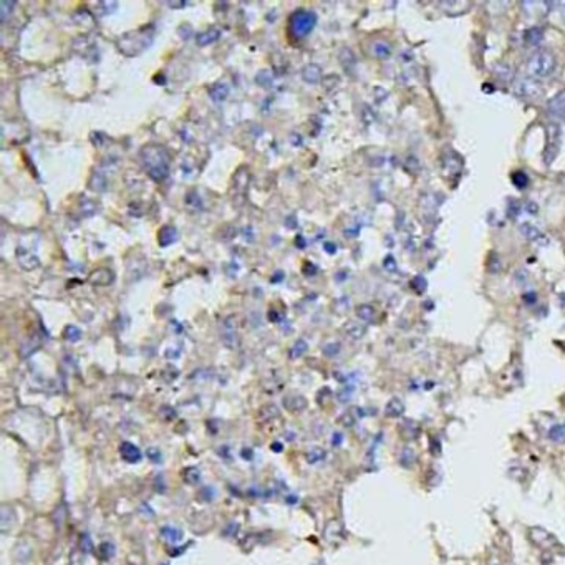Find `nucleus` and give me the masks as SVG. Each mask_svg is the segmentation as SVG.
<instances>
[{
  "instance_id": "36",
  "label": "nucleus",
  "mask_w": 565,
  "mask_h": 565,
  "mask_svg": "<svg viewBox=\"0 0 565 565\" xmlns=\"http://www.w3.org/2000/svg\"><path fill=\"white\" fill-rule=\"evenodd\" d=\"M353 413H355V408L350 410V411H346L345 415L340 418V423H341V425H345V426H353V425H355V421H356V415H353Z\"/></svg>"
},
{
  "instance_id": "21",
  "label": "nucleus",
  "mask_w": 565,
  "mask_h": 565,
  "mask_svg": "<svg viewBox=\"0 0 565 565\" xmlns=\"http://www.w3.org/2000/svg\"><path fill=\"white\" fill-rule=\"evenodd\" d=\"M548 111L555 113V115H563L565 113V91L558 93L548 105Z\"/></svg>"
},
{
  "instance_id": "29",
  "label": "nucleus",
  "mask_w": 565,
  "mask_h": 565,
  "mask_svg": "<svg viewBox=\"0 0 565 565\" xmlns=\"http://www.w3.org/2000/svg\"><path fill=\"white\" fill-rule=\"evenodd\" d=\"M548 438H550L553 443L565 441V426H560V425L552 426L550 429H548Z\"/></svg>"
},
{
  "instance_id": "2",
  "label": "nucleus",
  "mask_w": 565,
  "mask_h": 565,
  "mask_svg": "<svg viewBox=\"0 0 565 565\" xmlns=\"http://www.w3.org/2000/svg\"><path fill=\"white\" fill-rule=\"evenodd\" d=\"M527 70L534 78H547L555 70V57L550 52L539 50L529 58Z\"/></svg>"
},
{
  "instance_id": "44",
  "label": "nucleus",
  "mask_w": 565,
  "mask_h": 565,
  "mask_svg": "<svg viewBox=\"0 0 565 565\" xmlns=\"http://www.w3.org/2000/svg\"><path fill=\"white\" fill-rule=\"evenodd\" d=\"M524 300L525 303H534L537 300V295L534 292H529V293H524Z\"/></svg>"
},
{
  "instance_id": "45",
  "label": "nucleus",
  "mask_w": 565,
  "mask_h": 565,
  "mask_svg": "<svg viewBox=\"0 0 565 565\" xmlns=\"http://www.w3.org/2000/svg\"><path fill=\"white\" fill-rule=\"evenodd\" d=\"M83 542H81V545H83V550H90V547H91V544H90V539H88V535H83V539H81Z\"/></svg>"
},
{
  "instance_id": "35",
  "label": "nucleus",
  "mask_w": 565,
  "mask_h": 565,
  "mask_svg": "<svg viewBox=\"0 0 565 565\" xmlns=\"http://www.w3.org/2000/svg\"><path fill=\"white\" fill-rule=\"evenodd\" d=\"M487 270L491 274H497L499 270H501V260H499V255L496 254H491L489 255V260H487Z\"/></svg>"
},
{
  "instance_id": "14",
  "label": "nucleus",
  "mask_w": 565,
  "mask_h": 565,
  "mask_svg": "<svg viewBox=\"0 0 565 565\" xmlns=\"http://www.w3.org/2000/svg\"><path fill=\"white\" fill-rule=\"evenodd\" d=\"M284 406L292 413H302L307 408V400L303 396H290L284 400Z\"/></svg>"
},
{
  "instance_id": "7",
  "label": "nucleus",
  "mask_w": 565,
  "mask_h": 565,
  "mask_svg": "<svg viewBox=\"0 0 565 565\" xmlns=\"http://www.w3.org/2000/svg\"><path fill=\"white\" fill-rule=\"evenodd\" d=\"M529 539L532 540V544L534 545H539V547H550L555 544V537H553L550 532H547L545 529H542V527H532L529 530Z\"/></svg>"
},
{
  "instance_id": "39",
  "label": "nucleus",
  "mask_w": 565,
  "mask_h": 565,
  "mask_svg": "<svg viewBox=\"0 0 565 565\" xmlns=\"http://www.w3.org/2000/svg\"><path fill=\"white\" fill-rule=\"evenodd\" d=\"M146 456H148L153 463H159L161 461V453H159V449H156V448H149L146 451Z\"/></svg>"
},
{
  "instance_id": "19",
  "label": "nucleus",
  "mask_w": 565,
  "mask_h": 565,
  "mask_svg": "<svg viewBox=\"0 0 565 565\" xmlns=\"http://www.w3.org/2000/svg\"><path fill=\"white\" fill-rule=\"evenodd\" d=\"M519 232L527 241H539V239H542V232L532 224H522L519 227Z\"/></svg>"
},
{
  "instance_id": "5",
  "label": "nucleus",
  "mask_w": 565,
  "mask_h": 565,
  "mask_svg": "<svg viewBox=\"0 0 565 565\" xmlns=\"http://www.w3.org/2000/svg\"><path fill=\"white\" fill-rule=\"evenodd\" d=\"M558 149H560V126L557 123H550L547 126V144L544 151V162L547 166H550L557 157Z\"/></svg>"
},
{
  "instance_id": "11",
  "label": "nucleus",
  "mask_w": 565,
  "mask_h": 565,
  "mask_svg": "<svg viewBox=\"0 0 565 565\" xmlns=\"http://www.w3.org/2000/svg\"><path fill=\"white\" fill-rule=\"evenodd\" d=\"M385 415L388 418H400L405 415V403L400 398H391L385 406Z\"/></svg>"
},
{
  "instance_id": "24",
  "label": "nucleus",
  "mask_w": 565,
  "mask_h": 565,
  "mask_svg": "<svg viewBox=\"0 0 565 565\" xmlns=\"http://www.w3.org/2000/svg\"><path fill=\"white\" fill-rule=\"evenodd\" d=\"M275 418H279V410H277L275 406H272V405L265 406V408H262V410H260V413H259V420L262 421V423H265V425H267V423H270L272 420H275Z\"/></svg>"
},
{
  "instance_id": "33",
  "label": "nucleus",
  "mask_w": 565,
  "mask_h": 565,
  "mask_svg": "<svg viewBox=\"0 0 565 565\" xmlns=\"http://www.w3.org/2000/svg\"><path fill=\"white\" fill-rule=\"evenodd\" d=\"M411 287L416 293H425L428 289V282L423 275H416L415 279L411 280Z\"/></svg>"
},
{
  "instance_id": "28",
  "label": "nucleus",
  "mask_w": 565,
  "mask_h": 565,
  "mask_svg": "<svg viewBox=\"0 0 565 565\" xmlns=\"http://www.w3.org/2000/svg\"><path fill=\"white\" fill-rule=\"evenodd\" d=\"M371 50H373V53L378 58H387V57H390V53H391V47L388 45L387 42H374Z\"/></svg>"
},
{
  "instance_id": "22",
  "label": "nucleus",
  "mask_w": 565,
  "mask_h": 565,
  "mask_svg": "<svg viewBox=\"0 0 565 565\" xmlns=\"http://www.w3.org/2000/svg\"><path fill=\"white\" fill-rule=\"evenodd\" d=\"M320 67L318 65H307L305 68H303V80L308 81V83H317L320 80Z\"/></svg>"
},
{
  "instance_id": "46",
  "label": "nucleus",
  "mask_w": 565,
  "mask_h": 565,
  "mask_svg": "<svg viewBox=\"0 0 565 565\" xmlns=\"http://www.w3.org/2000/svg\"><path fill=\"white\" fill-rule=\"evenodd\" d=\"M527 211L534 214V213H537V211H539V206H537L535 203H529V204H527Z\"/></svg>"
},
{
  "instance_id": "51",
  "label": "nucleus",
  "mask_w": 565,
  "mask_h": 565,
  "mask_svg": "<svg viewBox=\"0 0 565 565\" xmlns=\"http://www.w3.org/2000/svg\"><path fill=\"white\" fill-rule=\"evenodd\" d=\"M563 14H565V4H563Z\"/></svg>"
},
{
  "instance_id": "26",
  "label": "nucleus",
  "mask_w": 565,
  "mask_h": 565,
  "mask_svg": "<svg viewBox=\"0 0 565 565\" xmlns=\"http://www.w3.org/2000/svg\"><path fill=\"white\" fill-rule=\"evenodd\" d=\"M182 477L187 484H198L201 481V471L198 468H186L182 471Z\"/></svg>"
},
{
  "instance_id": "15",
  "label": "nucleus",
  "mask_w": 565,
  "mask_h": 565,
  "mask_svg": "<svg viewBox=\"0 0 565 565\" xmlns=\"http://www.w3.org/2000/svg\"><path fill=\"white\" fill-rule=\"evenodd\" d=\"M176 239H177V232L174 227H171V226H164L159 231V236H157V241H159L161 247H167L169 244L174 242Z\"/></svg>"
},
{
  "instance_id": "9",
  "label": "nucleus",
  "mask_w": 565,
  "mask_h": 565,
  "mask_svg": "<svg viewBox=\"0 0 565 565\" xmlns=\"http://www.w3.org/2000/svg\"><path fill=\"white\" fill-rule=\"evenodd\" d=\"M113 280H115V274H113L110 269H98L90 275L91 284L100 285V287L110 285V284H113Z\"/></svg>"
},
{
  "instance_id": "32",
  "label": "nucleus",
  "mask_w": 565,
  "mask_h": 565,
  "mask_svg": "<svg viewBox=\"0 0 565 565\" xmlns=\"http://www.w3.org/2000/svg\"><path fill=\"white\" fill-rule=\"evenodd\" d=\"M512 182H514L515 187L524 189L527 184H529V177H527V174L524 171H515V172H512Z\"/></svg>"
},
{
  "instance_id": "6",
  "label": "nucleus",
  "mask_w": 565,
  "mask_h": 565,
  "mask_svg": "<svg viewBox=\"0 0 565 565\" xmlns=\"http://www.w3.org/2000/svg\"><path fill=\"white\" fill-rule=\"evenodd\" d=\"M514 93L517 96H522V98L534 96L537 93H540V83L535 80H532V78H520L519 81H515Z\"/></svg>"
},
{
  "instance_id": "43",
  "label": "nucleus",
  "mask_w": 565,
  "mask_h": 565,
  "mask_svg": "<svg viewBox=\"0 0 565 565\" xmlns=\"http://www.w3.org/2000/svg\"><path fill=\"white\" fill-rule=\"evenodd\" d=\"M330 396H331V391H330L328 388H322V390L318 391V395H317V401H318V403H322V405H323L325 401H327V400L330 398Z\"/></svg>"
},
{
  "instance_id": "41",
  "label": "nucleus",
  "mask_w": 565,
  "mask_h": 565,
  "mask_svg": "<svg viewBox=\"0 0 565 565\" xmlns=\"http://www.w3.org/2000/svg\"><path fill=\"white\" fill-rule=\"evenodd\" d=\"M351 393H353V388H351V387H346L345 390H341L340 393H338V400H340V403H346V401L350 400Z\"/></svg>"
},
{
  "instance_id": "1",
  "label": "nucleus",
  "mask_w": 565,
  "mask_h": 565,
  "mask_svg": "<svg viewBox=\"0 0 565 565\" xmlns=\"http://www.w3.org/2000/svg\"><path fill=\"white\" fill-rule=\"evenodd\" d=\"M141 161L148 176L154 181H162L169 172V156L159 144H148L141 149Z\"/></svg>"
},
{
  "instance_id": "48",
  "label": "nucleus",
  "mask_w": 565,
  "mask_h": 565,
  "mask_svg": "<svg viewBox=\"0 0 565 565\" xmlns=\"http://www.w3.org/2000/svg\"><path fill=\"white\" fill-rule=\"evenodd\" d=\"M167 5H169V7H184L186 2H169Z\"/></svg>"
},
{
  "instance_id": "17",
  "label": "nucleus",
  "mask_w": 565,
  "mask_h": 565,
  "mask_svg": "<svg viewBox=\"0 0 565 565\" xmlns=\"http://www.w3.org/2000/svg\"><path fill=\"white\" fill-rule=\"evenodd\" d=\"M345 333L353 340H360L366 333V327L358 322H348L345 325Z\"/></svg>"
},
{
  "instance_id": "20",
  "label": "nucleus",
  "mask_w": 565,
  "mask_h": 565,
  "mask_svg": "<svg viewBox=\"0 0 565 565\" xmlns=\"http://www.w3.org/2000/svg\"><path fill=\"white\" fill-rule=\"evenodd\" d=\"M356 315H358V318L363 320V322H373L374 317H376V312H374V308L371 305L363 303V305L356 307Z\"/></svg>"
},
{
  "instance_id": "13",
  "label": "nucleus",
  "mask_w": 565,
  "mask_h": 565,
  "mask_svg": "<svg viewBox=\"0 0 565 565\" xmlns=\"http://www.w3.org/2000/svg\"><path fill=\"white\" fill-rule=\"evenodd\" d=\"M17 259H19V264L24 269H27V270H34V269H37L40 265V260L37 259L34 254H29V252L24 254V251H22V249H19Z\"/></svg>"
},
{
  "instance_id": "23",
  "label": "nucleus",
  "mask_w": 565,
  "mask_h": 565,
  "mask_svg": "<svg viewBox=\"0 0 565 565\" xmlns=\"http://www.w3.org/2000/svg\"><path fill=\"white\" fill-rule=\"evenodd\" d=\"M221 37V32L217 29H211L208 32H204V34H201L198 37V43L201 47H206V45H211L213 42H216L217 39Z\"/></svg>"
},
{
  "instance_id": "16",
  "label": "nucleus",
  "mask_w": 565,
  "mask_h": 565,
  "mask_svg": "<svg viewBox=\"0 0 565 565\" xmlns=\"http://www.w3.org/2000/svg\"><path fill=\"white\" fill-rule=\"evenodd\" d=\"M524 40H525L527 45L537 47V45H540L542 40H544V32H542V29H539V27H532V29L525 30Z\"/></svg>"
},
{
  "instance_id": "12",
  "label": "nucleus",
  "mask_w": 565,
  "mask_h": 565,
  "mask_svg": "<svg viewBox=\"0 0 565 565\" xmlns=\"http://www.w3.org/2000/svg\"><path fill=\"white\" fill-rule=\"evenodd\" d=\"M398 463L401 464V468L411 469L413 466H415V463H416V453H415V449L410 448V446H406V448L401 449V453L398 456Z\"/></svg>"
},
{
  "instance_id": "27",
  "label": "nucleus",
  "mask_w": 565,
  "mask_h": 565,
  "mask_svg": "<svg viewBox=\"0 0 565 565\" xmlns=\"http://www.w3.org/2000/svg\"><path fill=\"white\" fill-rule=\"evenodd\" d=\"M161 535L164 537L166 540H169V542H177V540H181L182 532L179 530V529H176V527H162V529H161Z\"/></svg>"
},
{
  "instance_id": "31",
  "label": "nucleus",
  "mask_w": 565,
  "mask_h": 565,
  "mask_svg": "<svg viewBox=\"0 0 565 565\" xmlns=\"http://www.w3.org/2000/svg\"><path fill=\"white\" fill-rule=\"evenodd\" d=\"M459 166H461V162L458 159V156H454V154H446V156H444L443 169H446V171L453 169L456 172V171H459Z\"/></svg>"
},
{
  "instance_id": "10",
  "label": "nucleus",
  "mask_w": 565,
  "mask_h": 565,
  "mask_svg": "<svg viewBox=\"0 0 565 565\" xmlns=\"http://www.w3.org/2000/svg\"><path fill=\"white\" fill-rule=\"evenodd\" d=\"M400 431H401V436H405V439H416L418 434H420V426H418V423L415 420H410V418H406V420L401 423L400 426Z\"/></svg>"
},
{
  "instance_id": "42",
  "label": "nucleus",
  "mask_w": 565,
  "mask_h": 565,
  "mask_svg": "<svg viewBox=\"0 0 565 565\" xmlns=\"http://www.w3.org/2000/svg\"><path fill=\"white\" fill-rule=\"evenodd\" d=\"M383 265H385V269H387L388 272H395V270H396V260H395L393 255H388V257L385 259Z\"/></svg>"
},
{
  "instance_id": "40",
  "label": "nucleus",
  "mask_w": 565,
  "mask_h": 565,
  "mask_svg": "<svg viewBox=\"0 0 565 565\" xmlns=\"http://www.w3.org/2000/svg\"><path fill=\"white\" fill-rule=\"evenodd\" d=\"M429 451H431L433 456H439V454H441V443H439L436 438L431 439V443H429Z\"/></svg>"
},
{
  "instance_id": "3",
  "label": "nucleus",
  "mask_w": 565,
  "mask_h": 565,
  "mask_svg": "<svg viewBox=\"0 0 565 565\" xmlns=\"http://www.w3.org/2000/svg\"><path fill=\"white\" fill-rule=\"evenodd\" d=\"M146 37L151 39L153 34H148L144 30H139V32H134V34H128L124 35L121 40L118 42V47L119 50H121L124 55H138L139 52H143L144 48H148L151 45V42L153 40H146Z\"/></svg>"
},
{
  "instance_id": "34",
  "label": "nucleus",
  "mask_w": 565,
  "mask_h": 565,
  "mask_svg": "<svg viewBox=\"0 0 565 565\" xmlns=\"http://www.w3.org/2000/svg\"><path fill=\"white\" fill-rule=\"evenodd\" d=\"M307 351V341L305 340H297L290 350V358H300L303 353Z\"/></svg>"
},
{
  "instance_id": "49",
  "label": "nucleus",
  "mask_w": 565,
  "mask_h": 565,
  "mask_svg": "<svg viewBox=\"0 0 565 565\" xmlns=\"http://www.w3.org/2000/svg\"><path fill=\"white\" fill-rule=\"evenodd\" d=\"M325 249H327V252H330V254L335 252V246H333V244H327V246H325Z\"/></svg>"
},
{
  "instance_id": "50",
  "label": "nucleus",
  "mask_w": 565,
  "mask_h": 565,
  "mask_svg": "<svg viewBox=\"0 0 565 565\" xmlns=\"http://www.w3.org/2000/svg\"><path fill=\"white\" fill-rule=\"evenodd\" d=\"M272 449L274 451H282V444L279 443V444H272Z\"/></svg>"
},
{
  "instance_id": "30",
  "label": "nucleus",
  "mask_w": 565,
  "mask_h": 565,
  "mask_svg": "<svg viewBox=\"0 0 565 565\" xmlns=\"http://www.w3.org/2000/svg\"><path fill=\"white\" fill-rule=\"evenodd\" d=\"M63 336L68 341L75 343V341H78L81 338V330L78 327H75V325H68V327L65 328V331H63Z\"/></svg>"
},
{
  "instance_id": "8",
  "label": "nucleus",
  "mask_w": 565,
  "mask_h": 565,
  "mask_svg": "<svg viewBox=\"0 0 565 565\" xmlns=\"http://www.w3.org/2000/svg\"><path fill=\"white\" fill-rule=\"evenodd\" d=\"M119 453H121V458L126 461V463H129V464L139 463L141 458H143V454H141L139 448L134 446L133 443H128V441L121 443V446H119Z\"/></svg>"
},
{
  "instance_id": "18",
  "label": "nucleus",
  "mask_w": 565,
  "mask_h": 565,
  "mask_svg": "<svg viewBox=\"0 0 565 565\" xmlns=\"http://www.w3.org/2000/svg\"><path fill=\"white\" fill-rule=\"evenodd\" d=\"M209 95L214 101L221 103V101L226 100L227 95H229V86H227L226 83H216L213 88L209 90Z\"/></svg>"
},
{
  "instance_id": "25",
  "label": "nucleus",
  "mask_w": 565,
  "mask_h": 565,
  "mask_svg": "<svg viewBox=\"0 0 565 565\" xmlns=\"http://www.w3.org/2000/svg\"><path fill=\"white\" fill-rule=\"evenodd\" d=\"M325 456H327V453H325V449H322V448H315V449L308 451V453L305 454V459H307V463H308V464H318L320 461H323V459H325Z\"/></svg>"
},
{
  "instance_id": "37",
  "label": "nucleus",
  "mask_w": 565,
  "mask_h": 565,
  "mask_svg": "<svg viewBox=\"0 0 565 565\" xmlns=\"http://www.w3.org/2000/svg\"><path fill=\"white\" fill-rule=\"evenodd\" d=\"M323 353L327 356H335L336 353H340V343H336V341H333V343H327L323 346Z\"/></svg>"
},
{
  "instance_id": "47",
  "label": "nucleus",
  "mask_w": 565,
  "mask_h": 565,
  "mask_svg": "<svg viewBox=\"0 0 565 565\" xmlns=\"http://www.w3.org/2000/svg\"><path fill=\"white\" fill-rule=\"evenodd\" d=\"M333 444H335V446H340V444H341V434H340V433H335V436H333Z\"/></svg>"
},
{
  "instance_id": "38",
  "label": "nucleus",
  "mask_w": 565,
  "mask_h": 565,
  "mask_svg": "<svg viewBox=\"0 0 565 565\" xmlns=\"http://www.w3.org/2000/svg\"><path fill=\"white\" fill-rule=\"evenodd\" d=\"M100 552H101L103 558H110V557H113V553H115V547H113L111 544H101Z\"/></svg>"
},
{
  "instance_id": "4",
  "label": "nucleus",
  "mask_w": 565,
  "mask_h": 565,
  "mask_svg": "<svg viewBox=\"0 0 565 565\" xmlns=\"http://www.w3.org/2000/svg\"><path fill=\"white\" fill-rule=\"evenodd\" d=\"M315 24H317V15L310 10H297L290 17V30L295 37H305L313 30Z\"/></svg>"
}]
</instances>
